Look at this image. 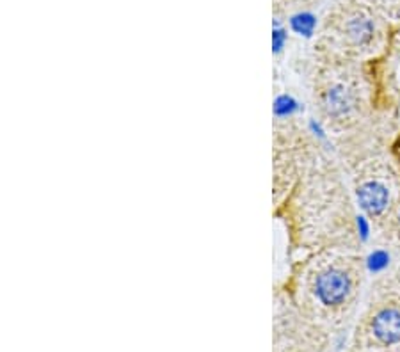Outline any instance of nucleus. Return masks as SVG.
Returning <instances> with one entry per match:
<instances>
[{
  "instance_id": "2",
  "label": "nucleus",
  "mask_w": 400,
  "mask_h": 352,
  "mask_svg": "<svg viewBox=\"0 0 400 352\" xmlns=\"http://www.w3.org/2000/svg\"><path fill=\"white\" fill-rule=\"evenodd\" d=\"M315 98L329 123H345L360 109V91L350 78H324L315 87Z\"/></svg>"
},
{
  "instance_id": "1",
  "label": "nucleus",
  "mask_w": 400,
  "mask_h": 352,
  "mask_svg": "<svg viewBox=\"0 0 400 352\" xmlns=\"http://www.w3.org/2000/svg\"><path fill=\"white\" fill-rule=\"evenodd\" d=\"M356 276V267L347 260L325 262L310 272L308 290L322 308H342L354 294Z\"/></svg>"
},
{
  "instance_id": "3",
  "label": "nucleus",
  "mask_w": 400,
  "mask_h": 352,
  "mask_svg": "<svg viewBox=\"0 0 400 352\" xmlns=\"http://www.w3.org/2000/svg\"><path fill=\"white\" fill-rule=\"evenodd\" d=\"M357 201L361 208L370 217H381L388 210L389 205V188L388 185L377 178H364L356 187Z\"/></svg>"
},
{
  "instance_id": "4",
  "label": "nucleus",
  "mask_w": 400,
  "mask_h": 352,
  "mask_svg": "<svg viewBox=\"0 0 400 352\" xmlns=\"http://www.w3.org/2000/svg\"><path fill=\"white\" fill-rule=\"evenodd\" d=\"M370 331L382 345H395L400 341V308L388 304L379 308L370 320Z\"/></svg>"
},
{
  "instance_id": "7",
  "label": "nucleus",
  "mask_w": 400,
  "mask_h": 352,
  "mask_svg": "<svg viewBox=\"0 0 400 352\" xmlns=\"http://www.w3.org/2000/svg\"><path fill=\"white\" fill-rule=\"evenodd\" d=\"M285 31L279 27L274 28V32H272V45H274V50L278 52V50H281L283 43H285Z\"/></svg>"
},
{
  "instance_id": "6",
  "label": "nucleus",
  "mask_w": 400,
  "mask_h": 352,
  "mask_svg": "<svg viewBox=\"0 0 400 352\" xmlns=\"http://www.w3.org/2000/svg\"><path fill=\"white\" fill-rule=\"evenodd\" d=\"M315 25H317V18L311 13H308V11H301V13L293 14V16L290 18V27H292V31H296L297 34L301 36H306V38H310V36L313 34Z\"/></svg>"
},
{
  "instance_id": "5",
  "label": "nucleus",
  "mask_w": 400,
  "mask_h": 352,
  "mask_svg": "<svg viewBox=\"0 0 400 352\" xmlns=\"http://www.w3.org/2000/svg\"><path fill=\"white\" fill-rule=\"evenodd\" d=\"M375 34V23L370 16L363 13L350 14L343 23V36L354 48H363L370 45Z\"/></svg>"
},
{
  "instance_id": "8",
  "label": "nucleus",
  "mask_w": 400,
  "mask_h": 352,
  "mask_svg": "<svg viewBox=\"0 0 400 352\" xmlns=\"http://www.w3.org/2000/svg\"><path fill=\"white\" fill-rule=\"evenodd\" d=\"M396 223H399V228H400V206H399V210H396Z\"/></svg>"
}]
</instances>
